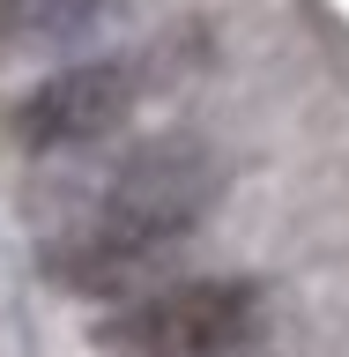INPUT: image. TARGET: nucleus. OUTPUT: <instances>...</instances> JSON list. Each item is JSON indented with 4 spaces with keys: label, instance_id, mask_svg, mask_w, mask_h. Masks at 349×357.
Segmentation results:
<instances>
[{
    "label": "nucleus",
    "instance_id": "nucleus-1",
    "mask_svg": "<svg viewBox=\"0 0 349 357\" xmlns=\"http://www.w3.org/2000/svg\"><path fill=\"white\" fill-rule=\"evenodd\" d=\"M208 194H216V164L194 142H156L111 178V194L89 208V223L60 238L45 261L67 290H127L201 223Z\"/></svg>",
    "mask_w": 349,
    "mask_h": 357
},
{
    "label": "nucleus",
    "instance_id": "nucleus-2",
    "mask_svg": "<svg viewBox=\"0 0 349 357\" xmlns=\"http://www.w3.org/2000/svg\"><path fill=\"white\" fill-rule=\"evenodd\" d=\"M261 298L245 283H178L149 305H134L127 320H111L104 342L119 357H223L253 335Z\"/></svg>",
    "mask_w": 349,
    "mask_h": 357
},
{
    "label": "nucleus",
    "instance_id": "nucleus-3",
    "mask_svg": "<svg viewBox=\"0 0 349 357\" xmlns=\"http://www.w3.org/2000/svg\"><path fill=\"white\" fill-rule=\"evenodd\" d=\"M127 112H134V75L119 60H89L67 75H45L8 112V134L22 149H82V142H104Z\"/></svg>",
    "mask_w": 349,
    "mask_h": 357
},
{
    "label": "nucleus",
    "instance_id": "nucleus-4",
    "mask_svg": "<svg viewBox=\"0 0 349 357\" xmlns=\"http://www.w3.org/2000/svg\"><path fill=\"white\" fill-rule=\"evenodd\" d=\"M111 0H0V30L22 45H52V38H75L104 15Z\"/></svg>",
    "mask_w": 349,
    "mask_h": 357
}]
</instances>
